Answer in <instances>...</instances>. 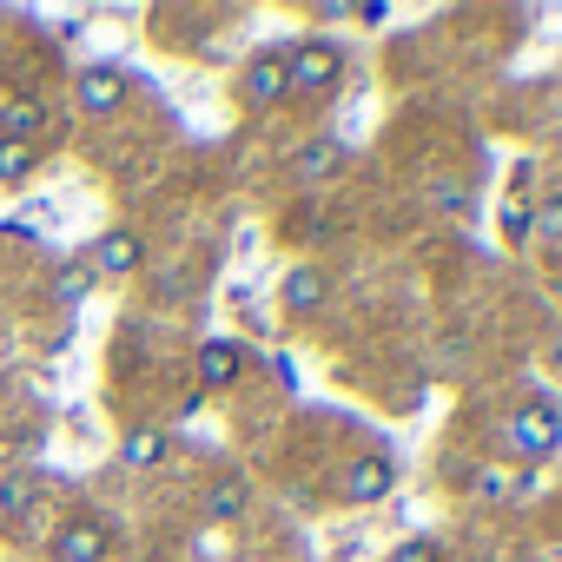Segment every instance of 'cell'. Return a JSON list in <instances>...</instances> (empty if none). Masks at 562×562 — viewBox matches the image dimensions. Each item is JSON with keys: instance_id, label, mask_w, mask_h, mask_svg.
I'll return each instance as SVG.
<instances>
[{"instance_id": "cell-9", "label": "cell", "mask_w": 562, "mask_h": 562, "mask_svg": "<svg viewBox=\"0 0 562 562\" xmlns=\"http://www.w3.org/2000/svg\"><path fill=\"white\" fill-rule=\"evenodd\" d=\"M245 378V345L238 338H205L199 345V384L205 391H232Z\"/></svg>"}, {"instance_id": "cell-2", "label": "cell", "mask_w": 562, "mask_h": 562, "mask_svg": "<svg viewBox=\"0 0 562 562\" xmlns=\"http://www.w3.org/2000/svg\"><path fill=\"white\" fill-rule=\"evenodd\" d=\"M503 443H509V457H522V463H549L555 450H562V404L555 397H522L516 411H509V424H503Z\"/></svg>"}, {"instance_id": "cell-17", "label": "cell", "mask_w": 562, "mask_h": 562, "mask_svg": "<svg viewBox=\"0 0 562 562\" xmlns=\"http://www.w3.org/2000/svg\"><path fill=\"white\" fill-rule=\"evenodd\" d=\"M34 159H41V146L0 139V186H8V179H27V172H34Z\"/></svg>"}, {"instance_id": "cell-1", "label": "cell", "mask_w": 562, "mask_h": 562, "mask_svg": "<svg viewBox=\"0 0 562 562\" xmlns=\"http://www.w3.org/2000/svg\"><path fill=\"white\" fill-rule=\"evenodd\" d=\"M285 87H292V100H331L345 87V47L325 34L285 47Z\"/></svg>"}, {"instance_id": "cell-14", "label": "cell", "mask_w": 562, "mask_h": 562, "mask_svg": "<svg viewBox=\"0 0 562 562\" xmlns=\"http://www.w3.org/2000/svg\"><path fill=\"white\" fill-rule=\"evenodd\" d=\"M245 503H251V483H245L238 470H225V476L205 483V516H212V522H238Z\"/></svg>"}, {"instance_id": "cell-8", "label": "cell", "mask_w": 562, "mask_h": 562, "mask_svg": "<svg viewBox=\"0 0 562 562\" xmlns=\"http://www.w3.org/2000/svg\"><path fill=\"white\" fill-rule=\"evenodd\" d=\"M47 555L54 562H106V522H93V516L60 522L54 542H47Z\"/></svg>"}, {"instance_id": "cell-12", "label": "cell", "mask_w": 562, "mask_h": 562, "mask_svg": "<svg viewBox=\"0 0 562 562\" xmlns=\"http://www.w3.org/2000/svg\"><path fill=\"white\" fill-rule=\"evenodd\" d=\"M41 133H47V100H41V93H27V100H8V106H0V139L34 146Z\"/></svg>"}, {"instance_id": "cell-4", "label": "cell", "mask_w": 562, "mask_h": 562, "mask_svg": "<svg viewBox=\"0 0 562 562\" xmlns=\"http://www.w3.org/2000/svg\"><path fill=\"white\" fill-rule=\"evenodd\" d=\"M238 100H245L251 113H271L278 100H292V87H285V47H265V54L245 60V74H238Z\"/></svg>"}, {"instance_id": "cell-18", "label": "cell", "mask_w": 562, "mask_h": 562, "mask_svg": "<svg viewBox=\"0 0 562 562\" xmlns=\"http://www.w3.org/2000/svg\"><path fill=\"white\" fill-rule=\"evenodd\" d=\"M536 245H562V192H549L536 205Z\"/></svg>"}, {"instance_id": "cell-21", "label": "cell", "mask_w": 562, "mask_h": 562, "mask_svg": "<svg viewBox=\"0 0 562 562\" xmlns=\"http://www.w3.org/2000/svg\"><path fill=\"white\" fill-rule=\"evenodd\" d=\"M529 186H536V159H516V166H509V205H522Z\"/></svg>"}, {"instance_id": "cell-11", "label": "cell", "mask_w": 562, "mask_h": 562, "mask_svg": "<svg viewBox=\"0 0 562 562\" xmlns=\"http://www.w3.org/2000/svg\"><path fill=\"white\" fill-rule=\"evenodd\" d=\"M522 490H529V476H509L503 463H483V470L470 476V503H476V509H503V503H516Z\"/></svg>"}, {"instance_id": "cell-3", "label": "cell", "mask_w": 562, "mask_h": 562, "mask_svg": "<svg viewBox=\"0 0 562 562\" xmlns=\"http://www.w3.org/2000/svg\"><path fill=\"white\" fill-rule=\"evenodd\" d=\"M391 490H397V457H391V450H358V457H345L338 496H345L351 509H371V503H384Z\"/></svg>"}, {"instance_id": "cell-5", "label": "cell", "mask_w": 562, "mask_h": 562, "mask_svg": "<svg viewBox=\"0 0 562 562\" xmlns=\"http://www.w3.org/2000/svg\"><path fill=\"white\" fill-rule=\"evenodd\" d=\"M139 265H146V238L126 232V225H113V232H100V238L87 245V271H93V278H133Z\"/></svg>"}, {"instance_id": "cell-6", "label": "cell", "mask_w": 562, "mask_h": 562, "mask_svg": "<svg viewBox=\"0 0 562 562\" xmlns=\"http://www.w3.org/2000/svg\"><path fill=\"white\" fill-rule=\"evenodd\" d=\"M126 106V74L120 67H80V80H74V113H87V120H106V113H120Z\"/></svg>"}, {"instance_id": "cell-20", "label": "cell", "mask_w": 562, "mask_h": 562, "mask_svg": "<svg viewBox=\"0 0 562 562\" xmlns=\"http://www.w3.org/2000/svg\"><path fill=\"white\" fill-rule=\"evenodd\" d=\"M384 562H437V542H430V536H404Z\"/></svg>"}, {"instance_id": "cell-22", "label": "cell", "mask_w": 562, "mask_h": 562, "mask_svg": "<svg viewBox=\"0 0 562 562\" xmlns=\"http://www.w3.org/2000/svg\"><path fill=\"white\" fill-rule=\"evenodd\" d=\"M549 562H562V549H555V555H549Z\"/></svg>"}, {"instance_id": "cell-13", "label": "cell", "mask_w": 562, "mask_h": 562, "mask_svg": "<svg viewBox=\"0 0 562 562\" xmlns=\"http://www.w3.org/2000/svg\"><path fill=\"white\" fill-rule=\"evenodd\" d=\"M93 285H100V278L87 271V258H67V265H60V271L47 278V299H54L60 312H80V305L93 299Z\"/></svg>"}, {"instance_id": "cell-19", "label": "cell", "mask_w": 562, "mask_h": 562, "mask_svg": "<svg viewBox=\"0 0 562 562\" xmlns=\"http://www.w3.org/2000/svg\"><path fill=\"white\" fill-rule=\"evenodd\" d=\"M503 238L509 245H529L536 238V212L529 205H503Z\"/></svg>"}, {"instance_id": "cell-15", "label": "cell", "mask_w": 562, "mask_h": 562, "mask_svg": "<svg viewBox=\"0 0 562 562\" xmlns=\"http://www.w3.org/2000/svg\"><path fill=\"white\" fill-rule=\"evenodd\" d=\"M166 450H172V437H166V430H153V424L126 430V443H120L126 470H159V463H166Z\"/></svg>"}, {"instance_id": "cell-7", "label": "cell", "mask_w": 562, "mask_h": 562, "mask_svg": "<svg viewBox=\"0 0 562 562\" xmlns=\"http://www.w3.org/2000/svg\"><path fill=\"white\" fill-rule=\"evenodd\" d=\"M345 159H351V146L331 139V133H318V139H305V146L292 153V179H299V186H325V179L345 172Z\"/></svg>"}, {"instance_id": "cell-10", "label": "cell", "mask_w": 562, "mask_h": 562, "mask_svg": "<svg viewBox=\"0 0 562 562\" xmlns=\"http://www.w3.org/2000/svg\"><path fill=\"white\" fill-rule=\"evenodd\" d=\"M278 299H285V312H292V318H312V312L331 299L325 265H292V271H285V285H278Z\"/></svg>"}, {"instance_id": "cell-16", "label": "cell", "mask_w": 562, "mask_h": 562, "mask_svg": "<svg viewBox=\"0 0 562 562\" xmlns=\"http://www.w3.org/2000/svg\"><path fill=\"white\" fill-rule=\"evenodd\" d=\"M424 199H430V212H443V218H463V212H470V192H463L457 179H430Z\"/></svg>"}]
</instances>
